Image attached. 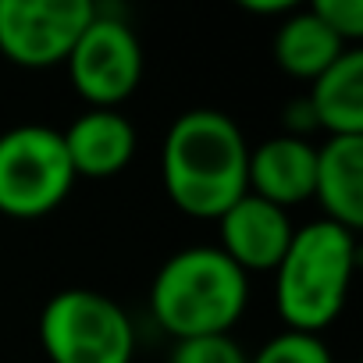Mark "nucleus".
<instances>
[{
    "label": "nucleus",
    "mask_w": 363,
    "mask_h": 363,
    "mask_svg": "<svg viewBox=\"0 0 363 363\" xmlns=\"http://www.w3.org/2000/svg\"><path fill=\"white\" fill-rule=\"evenodd\" d=\"M250 143L232 114L218 107L182 111L160 150V178L171 203L203 221H218L246 189Z\"/></svg>",
    "instance_id": "1"
},
{
    "label": "nucleus",
    "mask_w": 363,
    "mask_h": 363,
    "mask_svg": "<svg viewBox=\"0 0 363 363\" xmlns=\"http://www.w3.org/2000/svg\"><path fill=\"white\" fill-rule=\"evenodd\" d=\"M250 303V274L218 246H186L171 253L150 281V317L174 342L200 335H232Z\"/></svg>",
    "instance_id": "2"
},
{
    "label": "nucleus",
    "mask_w": 363,
    "mask_h": 363,
    "mask_svg": "<svg viewBox=\"0 0 363 363\" xmlns=\"http://www.w3.org/2000/svg\"><path fill=\"white\" fill-rule=\"evenodd\" d=\"M356 267V232L335 221H310L292 232V242L274 267V303L289 331L320 335L338 320Z\"/></svg>",
    "instance_id": "3"
},
{
    "label": "nucleus",
    "mask_w": 363,
    "mask_h": 363,
    "mask_svg": "<svg viewBox=\"0 0 363 363\" xmlns=\"http://www.w3.org/2000/svg\"><path fill=\"white\" fill-rule=\"evenodd\" d=\"M40 345L50 363H132L135 328L111 296L61 289L40 313Z\"/></svg>",
    "instance_id": "4"
},
{
    "label": "nucleus",
    "mask_w": 363,
    "mask_h": 363,
    "mask_svg": "<svg viewBox=\"0 0 363 363\" xmlns=\"http://www.w3.org/2000/svg\"><path fill=\"white\" fill-rule=\"evenodd\" d=\"M75 186L65 135L50 125L0 132V214L33 221L57 211Z\"/></svg>",
    "instance_id": "5"
},
{
    "label": "nucleus",
    "mask_w": 363,
    "mask_h": 363,
    "mask_svg": "<svg viewBox=\"0 0 363 363\" xmlns=\"http://www.w3.org/2000/svg\"><path fill=\"white\" fill-rule=\"evenodd\" d=\"M65 68L89 107L118 111V104H125L143 82V43L125 18L96 8Z\"/></svg>",
    "instance_id": "6"
},
{
    "label": "nucleus",
    "mask_w": 363,
    "mask_h": 363,
    "mask_svg": "<svg viewBox=\"0 0 363 363\" xmlns=\"http://www.w3.org/2000/svg\"><path fill=\"white\" fill-rule=\"evenodd\" d=\"M93 15L89 0H0V54L22 68L65 65Z\"/></svg>",
    "instance_id": "7"
},
{
    "label": "nucleus",
    "mask_w": 363,
    "mask_h": 363,
    "mask_svg": "<svg viewBox=\"0 0 363 363\" xmlns=\"http://www.w3.org/2000/svg\"><path fill=\"white\" fill-rule=\"evenodd\" d=\"M221 253L246 274L257 271H274L292 242V221L289 211L246 193L242 200H235L221 218Z\"/></svg>",
    "instance_id": "8"
},
{
    "label": "nucleus",
    "mask_w": 363,
    "mask_h": 363,
    "mask_svg": "<svg viewBox=\"0 0 363 363\" xmlns=\"http://www.w3.org/2000/svg\"><path fill=\"white\" fill-rule=\"evenodd\" d=\"M313 171H317V146L310 139L281 132L250 150L246 189L289 211L313 196Z\"/></svg>",
    "instance_id": "9"
},
{
    "label": "nucleus",
    "mask_w": 363,
    "mask_h": 363,
    "mask_svg": "<svg viewBox=\"0 0 363 363\" xmlns=\"http://www.w3.org/2000/svg\"><path fill=\"white\" fill-rule=\"evenodd\" d=\"M65 150L75 178H114L135 157L139 132L121 111L89 107L65 132Z\"/></svg>",
    "instance_id": "10"
},
{
    "label": "nucleus",
    "mask_w": 363,
    "mask_h": 363,
    "mask_svg": "<svg viewBox=\"0 0 363 363\" xmlns=\"http://www.w3.org/2000/svg\"><path fill=\"white\" fill-rule=\"evenodd\" d=\"M313 200L324 221L345 232L363 228V135H328V143L317 146Z\"/></svg>",
    "instance_id": "11"
},
{
    "label": "nucleus",
    "mask_w": 363,
    "mask_h": 363,
    "mask_svg": "<svg viewBox=\"0 0 363 363\" xmlns=\"http://www.w3.org/2000/svg\"><path fill=\"white\" fill-rule=\"evenodd\" d=\"M310 114L328 135H363V50H345L310 82Z\"/></svg>",
    "instance_id": "12"
},
{
    "label": "nucleus",
    "mask_w": 363,
    "mask_h": 363,
    "mask_svg": "<svg viewBox=\"0 0 363 363\" xmlns=\"http://www.w3.org/2000/svg\"><path fill=\"white\" fill-rule=\"evenodd\" d=\"M345 50H352V47H345L310 8L292 11L274 33V61H278V68L285 75H292V79H303V82H313Z\"/></svg>",
    "instance_id": "13"
},
{
    "label": "nucleus",
    "mask_w": 363,
    "mask_h": 363,
    "mask_svg": "<svg viewBox=\"0 0 363 363\" xmlns=\"http://www.w3.org/2000/svg\"><path fill=\"white\" fill-rule=\"evenodd\" d=\"M250 363H335L331 349L320 342V335H306V331H278L271 335L253 356Z\"/></svg>",
    "instance_id": "14"
},
{
    "label": "nucleus",
    "mask_w": 363,
    "mask_h": 363,
    "mask_svg": "<svg viewBox=\"0 0 363 363\" xmlns=\"http://www.w3.org/2000/svg\"><path fill=\"white\" fill-rule=\"evenodd\" d=\"M167 363H250V356L232 335H200L178 338L171 345Z\"/></svg>",
    "instance_id": "15"
},
{
    "label": "nucleus",
    "mask_w": 363,
    "mask_h": 363,
    "mask_svg": "<svg viewBox=\"0 0 363 363\" xmlns=\"http://www.w3.org/2000/svg\"><path fill=\"white\" fill-rule=\"evenodd\" d=\"M345 47H356L363 36V0H317L310 8Z\"/></svg>",
    "instance_id": "16"
},
{
    "label": "nucleus",
    "mask_w": 363,
    "mask_h": 363,
    "mask_svg": "<svg viewBox=\"0 0 363 363\" xmlns=\"http://www.w3.org/2000/svg\"><path fill=\"white\" fill-rule=\"evenodd\" d=\"M242 8L253 11V15H285V11H292L289 0H242Z\"/></svg>",
    "instance_id": "17"
}]
</instances>
